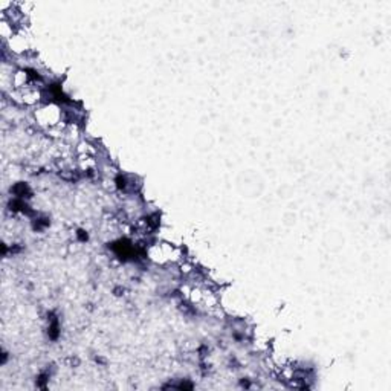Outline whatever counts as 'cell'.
I'll use <instances>...</instances> for the list:
<instances>
[{"mask_svg": "<svg viewBox=\"0 0 391 391\" xmlns=\"http://www.w3.org/2000/svg\"><path fill=\"white\" fill-rule=\"evenodd\" d=\"M36 121L40 127L52 131L58 127H64L63 124V111L57 104H45L38 107L34 113Z\"/></svg>", "mask_w": 391, "mask_h": 391, "instance_id": "obj_1", "label": "cell"}]
</instances>
